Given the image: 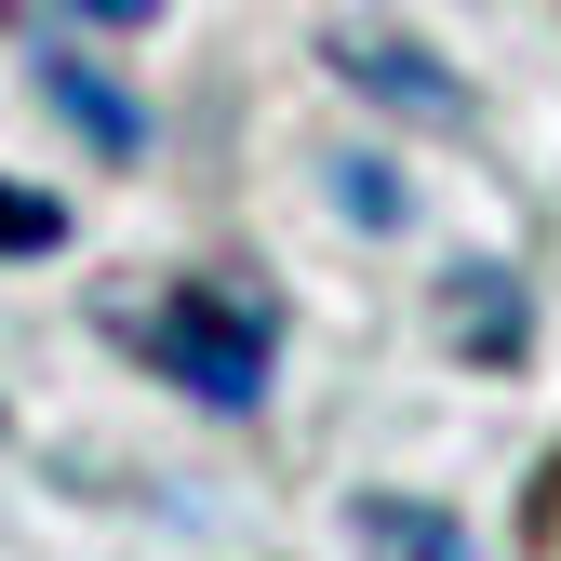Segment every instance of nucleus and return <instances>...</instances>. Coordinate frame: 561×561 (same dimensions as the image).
Here are the masks:
<instances>
[{
  "mask_svg": "<svg viewBox=\"0 0 561 561\" xmlns=\"http://www.w3.org/2000/svg\"><path fill=\"white\" fill-rule=\"evenodd\" d=\"M148 362L201 414H254L267 362H280V321H267V295H241V280H174V295L148 308Z\"/></svg>",
  "mask_w": 561,
  "mask_h": 561,
  "instance_id": "f257e3e1",
  "label": "nucleus"
},
{
  "mask_svg": "<svg viewBox=\"0 0 561 561\" xmlns=\"http://www.w3.org/2000/svg\"><path fill=\"white\" fill-rule=\"evenodd\" d=\"M321 54H334L347 94H375V107H401V121H468V81H455L428 41H401V27H347V41H321Z\"/></svg>",
  "mask_w": 561,
  "mask_h": 561,
  "instance_id": "f03ea898",
  "label": "nucleus"
},
{
  "mask_svg": "<svg viewBox=\"0 0 561 561\" xmlns=\"http://www.w3.org/2000/svg\"><path fill=\"white\" fill-rule=\"evenodd\" d=\"M41 94H54L67 121H81V134H94V161H134V148H148V107H134V94L107 81V67H94V54H41Z\"/></svg>",
  "mask_w": 561,
  "mask_h": 561,
  "instance_id": "7ed1b4c3",
  "label": "nucleus"
},
{
  "mask_svg": "<svg viewBox=\"0 0 561 561\" xmlns=\"http://www.w3.org/2000/svg\"><path fill=\"white\" fill-rule=\"evenodd\" d=\"M442 334L468 347V362H522L535 308H522V280H508V267H455V280H442Z\"/></svg>",
  "mask_w": 561,
  "mask_h": 561,
  "instance_id": "20e7f679",
  "label": "nucleus"
},
{
  "mask_svg": "<svg viewBox=\"0 0 561 561\" xmlns=\"http://www.w3.org/2000/svg\"><path fill=\"white\" fill-rule=\"evenodd\" d=\"M347 535H362V561H481L468 522L414 508V495H362V508H347Z\"/></svg>",
  "mask_w": 561,
  "mask_h": 561,
  "instance_id": "39448f33",
  "label": "nucleus"
},
{
  "mask_svg": "<svg viewBox=\"0 0 561 561\" xmlns=\"http://www.w3.org/2000/svg\"><path fill=\"white\" fill-rule=\"evenodd\" d=\"M334 215H362V228H401L414 201H401V174H388V161H334Z\"/></svg>",
  "mask_w": 561,
  "mask_h": 561,
  "instance_id": "423d86ee",
  "label": "nucleus"
},
{
  "mask_svg": "<svg viewBox=\"0 0 561 561\" xmlns=\"http://www.w3.org/2000/svg\"><path fill=\"white\" fill-rule=\"evenodd\" d=\"M54 241H67V215H54V201L0 187V254H54Z\"/></svg>",
  "mask_w": 561,
  "mask_h": 561,
  "instance_id": "0eeeda50",
  "label": "nucleus"
},
{
  "mask_svg": "<svg viewBox=\"0 0 561 561\" xmlns=\"http://www.w3.org/2000/svg\"><path fill=\"white\" fill-rule=\"evenodd\" d=\"M67 14H94V27H148L161 0H67Z\"/></svg>",
  "mask_w": 561,
  "mask_h": 561,
  "instance_id": "6e6552de",
  "label": "nucleus"
}]
</instances>
